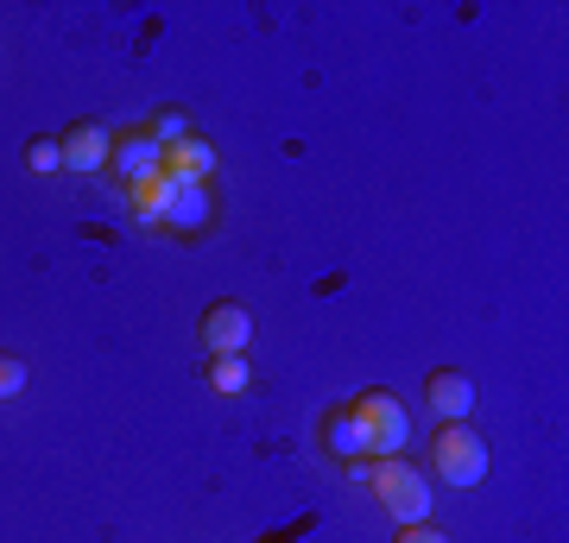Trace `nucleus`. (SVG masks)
<instances>
[{"label":"nucleus","instance_id":"nucleus-12","mask_svg":"<svg viewBox=\"0 0 569 543\" xmlns=\"http://www.w3.org/2000/svg\"><path fill=\"white\" fill-rule=\"evenodd\" d=\"M203 380H209L216 399H241L247 385H253V361H247V354H209Z\"/></svg>","mask_w":569,"mask_h":543},{"label":"nucleus","instance_id":"nucleus-16","mask_svg":"<svg viewBox=\"0 0 569 543\" xmlns=\"http://www.w3.org/2000/svg\"><path fill=\"white\" fill-rule=\"evenodd\" d=\"M392 543H456L449 537V531H437V524H399V531H392Z\"/></svg>","mask_w":569,"mask_h":543},{"label":"nucleus","instance_id":"nucleus-9","mask_svg":"<svg viewBox=\"0 0 569 543\" xmlns=\"http://www.w3.org/2000/svg\"><path fill=\"white\" fill-rule=\"evenodd\" d=\"M425 404L437 423H468V411H475V380H468L462 366H437L425 380Z\"/></svg>","mask_w":569,"mask_h":543},{"label":"nucleus","instance_id":"nucleus-2","mask_svg":"<svg viewBox=\"0 0 569 543\" xmlns=\"http://www.w3.org/2000/svg\"><path fill=\"white\" fill-rule=\"evenodd\" d=\"M425 474L430 486H449V493H468V486L488 481V443L475 423H437L425 443Z\"/></svg>","mask_w":569,"mask_h":543},{"label":"nucleus","instance_id":"nucleus-14","mask_svg":"<svg viewBox=\"0 0 569 543\" xmlns=\"http://www.w3.org/2000/svg\"><path fill=\"white\" fill-rule=\"evenodd\" d=\"M26 171H63L58 133H32V140H26Z\"/></svg>","mask_w":569,"mask_h":543},{"label":"nucleus","instance_id":"nucleus-7","mask_svg":"<svg viewBox=\"0 0 569 543\" xmlns=\"http://www.w3.org/2000/svg\"><path fill=\"white\" fill-rule=\"evenodd\" d=\"M216 140H209V133H197V127H190V133H183V140H171V145H159V171L171 183H216Z\"/></svg>","mask_w":569,"mask_h":543},{"label":"nucleus","instance_id":"nucleus-10","mask_svg":"<svg viewBox=\"0 0 569 543\" xmlns=\"http://www.w3.org/2000/svg\"><path fill=\"white\" fill-rule=\"evenodd\" d=\"M146 171H159V140H152L146 127H127V133H114V145H108V178H114V183H133V178H146Z\"/></svg>","mask_w":569,"mask_h":543},{"label":"nucleus","instance_id":"nucleus-6","mask_svg":"<svg viewBox=\"0 0 569 543\" xmlns=\"http://www.w3.org/2000/svg\"><path fill=\"white\" fill-rule=\"evenodd\" d=\"M317 443H323L329 462H342V467L367 462V455H380V449H373V436H367V423L355 418V404H329L323 418H317Z\"/></svg>","mask_w":569,"mask_h":543},{"label":"nucleus","instance_id":"nucleus-15","mask_svg":"<svg viewBox=\"0 0 569 543\" xmlns=\"http://www.w3.org/2000/svg\"><path fill=\"white\" fill-rule=\"evenodd\" d=\"M26 392V361L20 354H0V399H20Z\"/></svg>","mask_w":569,"mask_h":543},{"label":"nucleus","instance_id":"nucleus-5","mask_svg":"<svg viewBox=\"0 0 569 543\" xmlns=\"http://www.w3.org/2000/svg\"><path fill=\"white\" fill-rule=\"evenodd\" d=\"M197 342H203V354H247L253 348V310L234 298L209 303L203 316H197Z\"/></svg>","mask_w":569,"mask_h":543},{"label":"nucleus","instance_id":"nucleus-11","mask_svg":"<svg viewBox=\"0 0 569 543\" xmlns=\"http://www.w3.org/2000/svg\"><path fill=\"white\" fill-rule=\"evenodd\" d=\"M171 190H178V183L164 178V171H146V178L121 183V197H127V209H133V222H140V228H159V222H164Z\"/></svg>","mask_w":569,"mask_h":543},{"label":"nucleus","instance_id":"nucleus-8","mask_svg":"<svg viewBox=\"0 0 569 543\" xmlns=\"http://www.w3.org/2000/svg\"><path fill=\"white\" fill-rule=\"evenodd\" d=\"M108 145H114V133H108L102 121H70L58 133L63 171H77V178H102L108 171Z\"/></svg>","mask_w":569,"mask_h":543},{"label":"nucleus","instance_id":"nucleus-3","mask_svg":"<svg viewBox=\"0 0 569 543\" xmlns=\"http://www.w3.org/2000/svg\"><path fill=\"white\" fill-rule=\"evenodd\" d=\"M355 418L367 423V436H373V449L380 455H406V443H411V411H406V399L399 392H387V385H367V392H355Z\"/></svg>","mask_w":569,"mask_h":543},{"label":"nucleus","instance_id":"nucleus-1","mask_svg":"<svg viewBox=\"0 0 569 543\" xmlns=\"http://www.w3.org/2000/svg\"><path fill=\"white\" fill-rule=\"evenodd\" d=\"M348 474L373 486V500L387 505L392 524H425L430 505H437V486H430V474L411 462V455H367V462H355Z\"/></svg>","mask_w":569,"mask_h":543},{"label":"nucleus","instance_id":"nucleus-4","mask_svg":"<svg viewBox=\"0 0 569 543\" xmlns=\"http://www.w3.org/2000/svg\"><path fill=\"white\" fill-rule=\"evenodd\" d=\"M216 222H222L216 183H178V190H171V209H164V222H159V234H171V241H203V234H216Z\"/></svg>","mask_w":569,"mask_h":543},{"label":"nucleus","instance_id":"nucleus-13","mask_svg":"<svg viewBox=\"0 0 569 543\" xmlns=\"http://www.w3.org/2000/svg\"><path fill=\"white\" fill-rule=\"evenodd\" d=\"M146 133H152L159 145H171V140H183V133H190V114H183V108H152Z\"/></svg>","mask_w":569,"mask_h":543}]
</instances>
